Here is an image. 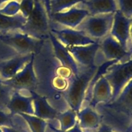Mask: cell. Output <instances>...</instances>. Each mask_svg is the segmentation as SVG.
<instances>
[{
	"label": "cell",
	"mask_w": 132,
	"mask_h": 132,
	"mask_svg": "<svg viewBox=\"0 0 132 132\" xmlns=\"http://www.w3.org/2000/svg\"><path fill=\"white\" fill-rule=\"evenodd\" d=\"M20 115L27 122L31 132H45L48 122L46 120L39 118L35 115H28L24 113H19Z\"/></svg>",
	"instance_id": "603a6c76"
},
{
	"label": "cell",
	"mask_w": 132,
	"mask_h": 132,
	"mask_svg": "<svg viewBox=\"0 0 132 132\" xmlns=\"http://www.w3.org/2000/svg\"><path fill=\"white\" fill-rule=\"evenodd\" d=\"M118 9L126 18H132V0H116Z\"/></svg>",
	"instance_id": "f1b7e54d"
},
{
	"label": "cell",
	"mask_w": 132,
	"mask_h": 132,
	"mask_svg": "<svg viewBox=\"0 0 132 132\" xmlns=\"http://www.w3.org/2000/svg\"><path fill=\"white\" fill-rule=\"evenodd\" d=\"M88 16L89 13L87 10L74 6L67 11L51 14L50 21L56 22L70 28H76Z\"/></svg>",
	"instance_id": "4fadbf2b"
},
{
	"label": "cell",
	"mask_w": 132,
	"mask_h": 132,
	"mask_svg": "<svg viewBox=\"0 0 132 132\" xmlns=\"http://www.w3.org/2000/svg\"><path fill=\"white\" fill-rule=\"evenodd\" d=\"M10 1V0H0V7H1V6L3 5V4L7 2V1Z\"/></svg>",
	"instance_id": "d590c367"
},
{
	"label": "cell",
	"mask_w": 132,
	"mask_h": 132,
	"mask_svg": "<svg viewBox=\"0 0 132 132\" xmlns=\"http://www.w3.org/2000/svg\"><path fill=\"white\" fill-rule=\"evenodd\" d=\"M41 1H42V0H41Z\"/></svg>",
	"instance_id": "60d3db41"
},
{
	"label": "cell",
	"mask_w": 132,
	"mask_h": 132,
	"mask_svg": "<svg viewBox=\"0 0 132 132\" xmlns=\"http://www.w3.org/2000/svg\"><path fill=\"white\" fill-rule=\"evenodd\" d=\"M97 69V65L91 67L79 65V73L77 75L72 73L68 79V86L63 93V97L70 109L76 113L82 107L88 86Z\"/></svg>",
	"instance_id": "3957f363"
},
{
	"label": "cell",
	"mask_w": 132,
	"mask_h": 132,
	"mask_svg": "<svg viewBox=\"0 0 132 132\" xmlns=\"http://www.w3.org/2000/svg\"><path fill=\"white\" fill-rule=\"evenodd\" d=\"M50 32L66 47L87 45L95 43L99 41L92 38L83 32L73 28L58 29L51 26Z\"/></svg>",
	"instance_id": "8fae6325"
},
{
	"label": "cell",
	"mask_w": 132,
	"mask_h": 132,
	"mask_svg": "<svg viewBox=\"0 0 132 132\" xmlns=\"http://www.w3.org/2000/svg\"><path fill=\"white\" fill-rule=\"evenodd\" d=\"M0 40L21 55L34 53L41 41L21 31L2 34Z\"/></svg>",
	"instance_id": "52a82bcc"
},
{
	"label": "cell",
	"mask_w": 132,
	"mask_h": 132,
	"mask_svg": "<svg viewBox=\"0 0 132 132\" xmlns=\"http://www.w3.org/2000/svg\"><path fill=\"white\" fill-rule=\"evenodd\" d=\"M14 91L11 87L4 84L2 80H0V110L9 112L7 111V105Z\"/></svg>",
	"instance_id": "484cf974"
},
{
	"label": "cell",
	"mask_w": 132,
	"mask_h": 132,
	"mask_svg": "<svg viewBox=\"0 0 132 132\" xmlns=\"http://www.w3.org/2000/svg\"><path fill=\"white\" fill-rule=\"evenodd\" d=\"M50 28V20L42 1L34 0L33 10L20 31L37 40H42L49 37Z\"/></svg>",
	"instance_id": "277c9868"
},
{
	"label": "cell",
	"mask_w": 132,
	"mask_h": 132,
	"mask_svg": "<svg viewBox=\"0 0 132 132\" xmlns=\"http://www.w3.org/2000/svg\"><path fill=\"white\" fill-rule=\"evenodd\" d=\"M130 34H131V38L132 40V20H131V27H130Z\"/></svg>",
	"instance_id": "74e56055"
},
{
	"label": "cell",
	"mask_w": 132,
	"mask_h": 132,
	"mask_svg": "<svg viewBox=\"0 0 132 132\" xmlns=\"http://www.w3.org/2000/svg\"><path fill=\"white\" fill-rule=\"evenodd\" d=\"M7 111L12 115L19 113L34 115V109L32 95L14 91L7 105Z\"/></svg>",
	"instance_id": "5bb4252c"
},
{
	"label": "cell",
	"mask_w": 132,
	"mask_h": 132,
	"mask_svg": "<svg viewBox=\"0 0 132 132\" xmlns=\"http://www.w3.org/2000/svg\"><path fill=\"white\" fill-rule=\"evenodd\" d=\"M127 132H132V122H131V125H130V128H129V129H128Z\"/></svg>",
	"instance_id": "8d00e7d4"
},
{
	"label": "cell",
	"mask_w": 132,
	"mask_h": 132,
	"mask_svg": "<svg viewBox=\"0 0 132 132\" xmlns=\"http://www.w3.org/2000/svg\"><path fill=\"white\" fill-rule=\"evenodd\" d=\"M97 132H116L110 128L108 126L104 124H101V126H99V128H98L97 131Z\"/></svg>",
	"instance_id": "1f68e13d"
},
{
	"label": "cell",
	"mask_w": 132,
	"mask_h": 132,
	"mask_svg": "<svg viewBox=\"0 0 132 132\" xmlns=\"http://www.w3.org/2000/svg\"><path fill=\"white\" fill-rule=\"evenodd\" d=\"M77 119L80 128L85 130H96L101 124L99 114L89 106H85L77 113Z\"/></svg>",
	"instance_id": "ffe728a7"
},
{
	"label": "cell",
	"mask_w": 132,
	"mask_h": 132,
	"mask_svg": "<svg viewBox=\"0 0 132 132\" xmlns=\"http://www.w3.org/2000/svg\"><path fill=\"white\" fill-rule=\"evenodd\" d=\"M49 38L52 45L54 54L62 66L71 70L73 75H77L79 71V65L76 62L66 47L50 32Z\"/></svg>",
	"instance_id": "9a60e30c"
},
{
	"label": "cell",
	"mask_w": 132,
	"mask_h": 132,
	"mask_svg": "<svg viewBox=\"0 0 132 132\" xmlns=\"http://www.w3.org/2000/svg\"><path fill=\"white\" fill-rule=\"evenodd\" d=\"M27 18H24L19 12L18 14L12 16H6L0 13V33L20 31L25 23Z\"/></svg>",
	"instance_id": "44dd1931"
},
{
	"label": "cell",
	"mask_w": 132,
	"mask_h": 132,
	"mask_svg": "<svg viewBox=\"0 0 132 132\" xmlns=\"http://www.w3.org/2000/svg\"><path fill=\"white\" fill-rule=\"evenodd\" d=\"M19 55L17 52L0 40V62ZM21 55V54H20ZM0 80H1L0 78Z\"/></svg>",
	"instance_id": "83f0119b"
},
{
	"label": "cell",
	"mask_w": 132,
	"mask_h": 132,
	"mask_svg": "<svg viewBox=\"0 0 132 132\" xmlns=\"http://www.w3.org/2000/svg\"><path fill=\"white\" fill-rule=\"evenodd\" d=\"M24 126L18 127V128H9V127H1L3 132H27Z\"/></svg>",
	"instance_id": "4dcf8cb0"
},
{
	"label": "cell",
	"mask_w": 132,
	"mask_h": 132,
	"mask_svg": "<svg viewBox=\"0 0 132 132\" xmlns=\"http://www.w3.org/2000/svg\"><path fill=\"white\" fill-rule=\"evenodd\" d=\"M42 2L46 9L47 12L48 16L49 17V19L50 20V16H51V12H50V0H42Z\"/></svg>",
	"instance_id": "d6a6232c"
},
{
	"label": "cell",
	"mask_w": 132,
	"mask_h": 132,
	"mask_svg": "<svg viewBox=\"0 0 132 132\" xmlns=\"http://www.w3.org/2000/svg\"><path fill=\"white\" fill-rule=\"evenodd\" d=\"M114 13L88 16L76 28L95 40L103 38L110 34L113 21Z\"/></svg>",
	"instance_id": "5b68a950"
},
{
	"label": "cell",
	"mask_w": 132,
	"mask_h": 132,
	"mask_svg": "<svg viewBox=\"0 0 132 132\" xmlns=\"http://www.w3.org/2000/svg\"><path fill=\"white\" fill-rule=\"evenodd\" d=\"M112 89L110 84L105 77L103 76L94 85L92 93V98L88 106L95 109L99 104H106L111 100Z\"/></svg>",
	"instance_id": "ac0fdd59"
},
{
	"label": "cell",
	"mask_w": 132,
	"mask_h": 132,
	"mask_svg": "<svg viewBox=\"0 0 132 132\" xmlns=\"http://www.w3.org/2000/svg\"><path fill=\"white\" fill-rule=\"evenodd\" d=\"M99 47V40L95 43L87 45L66 47L78 65L84 67H91L96 65L95 59Z\"/></svg>",
	"instance_id": "7c38bea8"
},
{
	"label": "cell",
	"mask_w": 132,
	"mask_h": 132,
	"mask_svg": "<svg viewBox=\"0 0 132 132\" xmlns=\"http://www.w3.org/2000/svg\"><path fill=\"white\" fill-rule=\"evenodd\" d=\"M132 18H126L119 10L114 13L110 34L126 50L132 52V40L130 34Z\"/></svg>",
	"instance_id": "30bf717a"
},
{
	"label": "cell",
	"mask_w": 132,
	"mask_h": 132,
	"mask_svg": "<svg viewBox=\"0 0 132 132\" xmlns=\"http://www.w3.org/2000/svg\"><path fill=\"white\" fill-rule=\"evenodd\" d=\"M30 94L33 98L34 115L45 120H57L59 112L50 104L47 99L34 91L30 92Z\"/></svg>",
	"instance_id": "d6986e66"
},
{
	"label": "cell",
	"mask_w": 132,
	"mask_h": 132,
	"mask_svg": "<svg viewBox=\"0 0 132 132\" xmlns=\"http://www.w3.org/2000/svg\"><path fill=\"white\" fill-rule=\"evenodd\" d=\"M0 132H3L2 129H1V128H0Z\"/></svg>",
	"instance_id": "f35d334b"
},
{
	"label": "cell",
	"mask_w": 132,
	"mask_h": 132,
	"mask_svg": "<svg viewBox=\"0 0 132 132\" xmlns=\"http://www.w3.org/2000/svg\"><path fill=\"white\" fill-rule=\"evenodd\" d=\"M64 132H83L82 131V129L80 128V126H79L78 122H77V123L76 124V125L73 127H72L70 129H68L67 131Z\"/></svg>",
	"instance_id": "836d02e7"
},
{
	"label": "cell",
	"mask_w": 132,
	"mask_h": 132,
	"mask_svg": "<svg viewBox=\"0 0 132 132\" xmlns=\"http://www.w3.org/2000/svg\"><path fill=\"white\" fill-rule=\"evenodd\" d=\"M34 53L17 55L0 62V78L1 80H9L16 75L32 58Z\"/></svg>",
	"instance_id": "2e32d148"
},
{
	"label": "cell",
	"mask_w": 132,
	"mask_h": 132,
	"mask_svg": "<svg viewBox=\"0 0 132 132\" xmlns=\"http://www.w3.org/2000/svg\"><path fill=\"white\" fill-rule=\"evenodd\" d=\"M104 77L108 80L112 89L110 102L117 98L125 85L132 79V58L126 62L116 63L110 67Z\"/></svg>",
	"instance_id": "8992f818"
},
{
	"label": "cell",
	"mask_w": 132,
	"mask_h": 132,
	"mask_svg": "<svg viewBox=\"0 0 132 132\" xmlns=\"http://www.w3.org/2000/svg\"><path fill=\"white\" fill-rule=\"evenodd\" d=\"M21 116L19 115H12L9 112L0 110V128L1 127H9V128H18V126L24 124V120L20 123L18 121Z\"/></svg>",
	"instance_id": "d4e9b609"
},
{
	"label": "cell",
	"mask_w": 132,
	"mask_h": 132,
	"mask_svg": "<svg viewBox=\"0 0 132 132\" xmlns=\"http://www.w3.org/2000/svg\"><path fill=\"white\" fill-rule=\"evenodd\" d=\"M99 49L101 50V53L100 54L98 51L96 56V60L98 62L117 60L121 63L132 58V52L126 50L110 34L106 35L100 41Z\"/></svg>",
	"instance_id": "ba28073f"
},
{
	"label": "cell",
	"mask_w": 132,
	"mask_h": 132,
	"mask_svg": "<svg viewBox=\"0 0 132 132\" xmlns=\"http://www.w3.org/2000/svg\"><path fill=\"white\" fill-rule=\"evenodd\" d=\"M1 34H2V33H0V36H1Z\"/></svg>",
	"instance_id": "ab89813d"
},
{
	"label": "cell",
	"mask_w": 132,
	"mask_h": 132,
	"mask_svg": "<svg viewBox=\"0 0 132 132\" xmlns=\"http://www.w3.org/2000/svg\"><path fill=\"white\" fill-rule=\"evenodd\" d=\"M85 0H50L51 14L70 9Z\"/></svg>",
	"instance_id": "cb8c5ba5"
},
{
	"label": "cell",
	"mask_w": 132,
	"mask_h": 132,
	"mask_svg": "<svg viewBox=\"0 0 132 132\" xmlns=\"http://www.w3.org/2000/svg\"><path fill=\"white\" fill-rule=\"evenodd\" d=\"M34 53L30 60L12 78L9 80H2L4 84L11 87L14 91L19 92H27L30 94V92L36 91L37 79L34 69Z\"/></svg>",
	"instance_id": "9c48e42d"
},
{
	"label": "cell",
	"mask_w": 132,
	"mask_h": 132,
	"mask_svg": "<svg viewBox=\"0 0 132 132\" xmlns=\"http://www.w3.org/2000/svg\"><path fill=\"white\" fill-rule=\"evenodd\" d=\"M20 11V3L13 0L8 3L4 7L0 9V13L6 16H12L18 14Z\"/></svg>",
	"instance_id": "4316f807"
},
{
	"label": "cell",
	"mask_w": 132,
	"mask_h": 132,
	"mask_svg": "<svg viewBox=\"0 0 132 132\" xmlns=\"http://www.w3.org/2000/svg\"><path fill=\"white\" fill-rule=\"evenodd\" d=\"M20 3V13L24 17L27 18L30 13L34 6V0H21Z\"/></svg>",
	"instance_id": "f546056e"
},
{
	"label": "cell",
	"mask_w": 132,
	"mask_h": 132,
	"mask_svg": "<svg viewBox=\"0 0 132 132\" xmlns=\"http://www.w3.org/2000/svg\"><path fill=\"white\" fill-rule=\"evenodd\" d=\"M34 69L37 79L36 92L45 97L59 112L70 109L63 93L68 86V79L72 72L61 65L55 56L50 38L42 40L34 53Z\"/></svg>",
	"instance_id": "6da1fadb"
},
{
	"label": "cell",
	"mask_w": 132,
	"mask_h": 132,
	"mask_svg": "<svg viewBox=\"0 0 132 132\" xmlns=\"http://www.w3.org/2000/svg\"><path fill=\"white\" fill-rule=\"evenodd\" d=\"M101 123L116 132H127L132 122V79L113 101L99 104L95 109Z\"/></svg>",
	"instance_id": "7a4b0ae2"
},
{
	"label": "cell",
	"mask_w": 132,
	"mask_h": 132,
	"mask_svg": "<svg viewBox=\"0 0 132 132\" xmlns=\"http://www.w3.org/2000/svg\"><path fill=\"white\" fill-rule=\"evenodd\" d=\"M48 125H49V126H50V129H51L54 132H64V131H62L60 128H56V127L52 125V124H49Z\"/></svg>",
	"instance_id": "e575fe53"
},
{
	"label": "cell",
	"mask_w": 132,
	"mask_h": 132,
	"mask_svg": "<svg viewBox=\"0 0 132 132\" xmlns=\"http://www.w3.org/2000/svg\"><path fill=\"white\" fill-rule=\"evenodd\" d=\"M76 6L87 10L89 16L115 13L118 10L116 0H85Z\"/></svg>",
	"instance_id": "e0dca14e"
},
{
	"label": "cell",
	"mask_w": 132,
	"mask_h": 132,
	"mask_svg": "<svg viewBox=\"0 0 132 132\" xmlns=\"http://www.w3.org/2000/svg\"><path fill=\"white\" fill-rule=\"evenodd\" d=\"M56 120L59 122L60 129L63 131H66L74 126L77 123V113L72 109H68L63 112H59Z\"/></svg>",
	"instance_id": "7402d4cb"
}]
</instances>
